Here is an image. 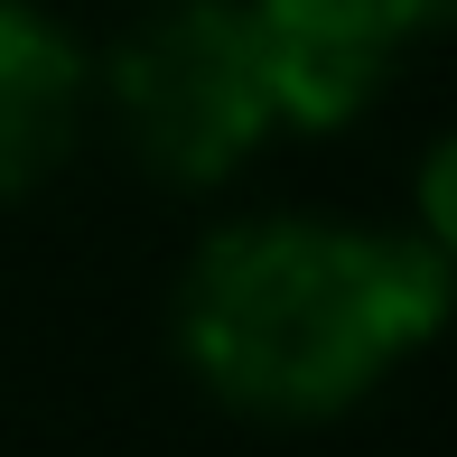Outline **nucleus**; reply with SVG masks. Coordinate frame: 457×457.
Segmentation results:
<instances>
[{
  "instance_id": "4",
  "label": "nucleus",
  "mask_w": 457,
  "mask_h": 457,
  "mask_svg": "<svg viewBox=\"0 0 457 457\" xmlns=\"http://www.w3.org/2000/svg\"><path fill=\"white\" fill-rule=\"evenodd\" d=\"M94 112V56L37 0H0V196H29L75 159Z\"/></svg>"
},
{
  "instance_id": "3",
  "label": "nucleus",
  "mask_w": 457,
  "mask_h": 457,
  "mask_svg": "<svg viewBox=\"0 0 457 457\" xmlns=\"http://www.w3.org/2000/svg\"><path fill=\"white\" fill-rule=\"evenodd\" d=\"M280 85V131H345L383 75L420 37H439L457 0H253Z\"/></svg>"
},
{
  "instance_id": "1",
  "label": "nucleus",
  "mask_w": 457,
  "mask_h": 457,
  "mask_svg": "<svg viewBox=\"0 0 457 457\" xmlns=\"http://www.w3.org/2000/svg\"><path fill=\"white\" fill-rule=\"evenodd\" d=\"M457 308L420 234L345 215H243L178 280V355L243 420H337L373 402Z\"/></svg>"
},
{
  "instance_id": "5",
  "label": "nucleus",
  "mask_w": 457,
  "mask_h": 457,
  "mask_svg": "<svg viewBox=\"0 0 457 457\" xmlns=\"http://www.w3.org/2000/svg\"><path fill=\"white\" fill-rule=\"evenodd\" d=\"M420 243L457 271V131L420 159Z\"/></svg>"
},
{
  "instance_id": "2",
  "label": "nucleus",
  "mask_w": 457,
  "mask_h": 457,
  "mask_svg": "<svg viewBox=\"0 0 457 457\" xmlns=\"http://www.w3.org/2000/svg\"><path fill=\"white\" fill-rule=\"evenodd\" d=\"M121 140L150 178L215 187L262 140H280V85L253 0H159L103 66Z\"/></svg>"
}]
</instances>
